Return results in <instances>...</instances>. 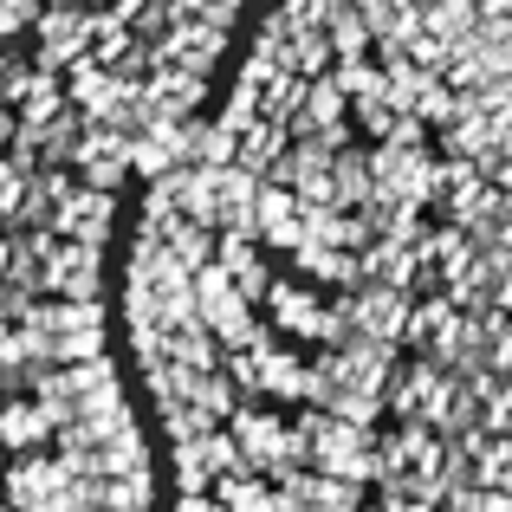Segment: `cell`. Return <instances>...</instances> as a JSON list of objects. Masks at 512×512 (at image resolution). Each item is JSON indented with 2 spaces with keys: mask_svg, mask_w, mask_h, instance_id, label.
I'll return each instance as SVG.
<instances>
[]
</instances>
